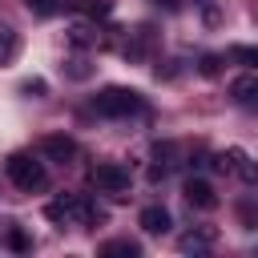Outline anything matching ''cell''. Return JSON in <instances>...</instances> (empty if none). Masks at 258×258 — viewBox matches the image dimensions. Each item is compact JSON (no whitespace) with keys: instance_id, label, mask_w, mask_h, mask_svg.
I'll use <instances>...</instances> for the list:
<instances>
[{"instance_id":"obj_1","label":"cell","mask_w":258,"mask_h":258,"mask_svg":"<svg viewBox=\"0 0 258 258\" xmlns=\"http://www.w3.org/2000/svg\"><path fill=\"white\" fill-rule=\"evenodd\" d=\"M44 218L56 222V226H93V222H101L105 214H101L85 194H64V198H56V202L44 206Z\"/></svg>"},{"instance_id":"obj_2","label":"cell","mask_w":258,"mask_h":258,"mask_svg":"<svg viewBox=\"0 0 258 258\" xmlns=\"http://www.w3.org/2000/svg\"><path fill=\"white\" fill-rule=\"evenodd\" d=\"M93 109L101 113V117H137V113H145V97L137 93V89H121V85H109V89H101L97 97H93Z\"/></svg>"},{"instance_id":"obj_3","label":"cell","mask_w":258,"mask_h":258,"mask_svg":"<svg viewBox=\"0 0 258 258\" xmlns=\"http://www.w3.org/2000/svg\"><path fill=\"white\" fill-rule=\"evenodd\" d=\"M4 169H8V181H12L16 189H24V194H36V189H44V185H48L44 165H40V161H32L28 153H12Z\"/></svg>"},{"instance_id":"obj_4","label":"cell","mask_w":258,"mask_h":258,"mask_svg":"<svg viewBox=\"0 0 258 258\" xmlns=\"http://www.w3.org/2000/svg\"><path fill=\"white\" fill-rule=\"evenodd\" d=\"M89 185H97L101 194H113V198H125L129 194V169L121 161H97L89 169Z\"/></svg>"},{"instance_id":"obj_5","label":"cell","mask_w":258,"mask_h":258,"mask_svg":"<svg viewBox=\"0 0 258 258\" xmlns=\"http://www.w3.org/2000/svg\"><path fill=\"white\" fill-rule=\"evenodd\" d=\"M222 165H226V169H234V173H238V177H242L246 185H258V161H254V157H250L246 149L230 145V149L222 153Z\"/></svg>"},{"instance_id":"obj_6","label":"cell","mask_w":258,"mask_h":258,"mask_svg":"<svg viewBox=\"0 0 258 258\" xmlns=\"http://www.w3.org/2000/svg\"><path fill=\"white\" fill-rule=\"evenodd\" d=\"M40 153H44L48 161H60V165H64V161L77 157V141H73L69 133H48V137L40 141Z\"/></svg>"},{"instance_id":"obj_7","label":"cell","mask_w":258,"mask_h":258,"mask_svg":"<svg viewBox=\"0 0 258 258\" xmlns=\"http://www.w3.org/2000/svg\"><path fill=\"white\" fill-rule=\"evenodd\" d=\"M214 242H218V230H214V226H202V230L181 234V238H177V250H181V254H210Z\"/></svg>"},{"instance_id":"obj_8","label":"cell","mask_w":258,"mask_h":258,"mask_svg":"<svg viewBox=\"0 0 258 258\" xmlns=\"http://www.w3.org/2000/svg\"><path fill=\"white\" fill-rule=\"evenodd\" d=\"M181 194H185V202L198 206V210H214V206H218V194H214V185H210L206 177H189V181L181 185Z\"/></svg>"},{"instance_id":"obj_9","label":"cell","mask_w":258,"mask_h":258,"mask_svg":"<svg viewBox=\"0 0 258 258\" xmlns=\"http://www.w3.org/2000/svg\"><path fill=\"white\" fill-rule=\"evenodd\" d=\"M230 97H234L242 109L258 113V77H254V73H246V77H234V81H230Z\"/></svg>"},{"instance_id":"obj_10","label":"cell","mask_w":258,"mask_h":258,"mask_svg":"<svg viewBox=\"0 0 258 258\" xmlns=\"http://www.w3.org/2000/svg\"><path fill=\"white\" fill-rule=\"evenodd\" d=\"M137 226H141L145 234H165V230H169V210H165V206H145L141 218H137Z\"/></svg>"},{"instance_id":"obj_11","label":"cell","mask_w":258,"mask_h":258,"mask_svg":"<svg viewBox=\"0 0 258 258\" xmlns=\"http://www.w3.org/2000/svg\"><path fill=\"white\" fill-rule=\"evenodd\" d=\"M101 36H97V28H89V24H73L69 28V44L73 48H89V44H97Z\"/></svg>"},{"instance_id":"obj_12","label":"cell","mask_w":258,"mask_h":258,"mask_svg":"<svg viewBox=\"0 0 258 258\" xmlns=\"http://www.w3.org/2000/svg\"><path fill=\"white\" fill-rule=\"evenodd\" d=\"M24 4H28V12H32V16H44V20H48V16L64 12V4H69V0H24Z\"/></svg>"},{"instance_id":"obj_13","label":"cell","mask_w":258,"mask_h":258,"mask_svg":"<svg viewBox=\"0 0 258 258\" xmlns=\"http://www.w3.org/2000/svg\"><path fill=\"white\" fill-rule=\"evenodd\" d=\"M16 48H20V40H16V32H12L8 24H0V64H8V60L16 56Z\"/></svg>"},{"instance_id":"obj_14","label":"cell","mask_w":258,"mask_h":258,"mask_svg":"<svg viewBox=\"0 0 258 258\" xmlns=\"http://www.w3.org/2000/svg\"><path fill=\"white\" fill-rule=\"evenodd\" d=\"M64 73H69L73 81H89V77H93V69H89L85 56H69V60H64Z\"/></svg>"},{"instance_id":"obj_15","label":"cell","mask_w":258,"mask_h":258,"mask_svg":"<svg viewBox=\"0 0 258 258\" xmlns=\"http://www.w3.org/2000/svg\"><path fill=\"white\" fill-rule=\"evenodd\" d=\"M230 60H238V64H246V69H258V48L234 44V48H230Z\"/></svg>"},{"instance_id":"obj_16","label":"cell","mask_w":258,"mask_h":258,"mask_svg":"<svg viewBox=\"0 0 258 258\" xmlns=\"http://www.w3.org/2000/svg\"><path fill=\"white\" fill-rule=\"evenodd\" d=\"M8 246L24 254V250H32V238H28V234H24L20 226H8Z\"/></svg>"},{"instance_id":"obj_17","label":"cell","mask_w":258,"mask_h":258,"mask_svg":"<svg viewBox=\"0 0 258 258\" xmlns=\"http://www.w3.org/2000/svg\"><path fill=\"white\" fill-rule=\"evenodd\" d=\"M101 254H129V258H133V254H137V242H129V238H121V242H105Z\"/></svg>"},{"instance_id":"obj_18","label":"cell","mask_w":258,"mask_h":258,"mask_svg":"<svg viewBox=\"0 0 258 258\" xmlns=\"http://www.w3.org/2000/svg\"><path fill=\"white\" fill-rule=\"evenodd\" d=\"M238 218H242V226H246V230H250V226H258V218H254V206H250V202H242V206H238Z\"/></svg>"},{"instance_id":"obj_19","label":"cell","mask_w":258,"mask_h":258,"mask_svg":"<svg viewBox=\"0 0 258 258\" xmlns=\"http://www.w3.org/2000/svg\"><path fill=\"white\" fill-rule=\"evenodd\" d=\"M85 8H89V16H109L113 4H109V0H93V4H85Z\"/></svg>"},{"instance_id":"obj_20","label":"cell","mask_w":258,"mask_h":258,"mask_svg":"<svg viewBox=\"0 0 258 258\" xmlns=\"http://www.w3.org/2000/svg\"><path fill=\"white\" fill-rule=\"evenodd\" d=\"M20 89H24V93H44V89H48V85H44V81H40V77H32V81H24V85H20Z\"/></svg>"},{"instance_id":"obj_21","label":"cell","mask_w":258,"mask_h":258,"mask_svg":"<svg viewBox=\"0 0 258 258\" xmlns=\"http://www.w3.org/2000/svg\"><path fill=\"white\" fill-rule=\"evenodd\" d=\"M202 73L214 77V73H218V56H206V60H202Z\"/></svg>"},{"instance_id":"obj_22","label":"cell","mask_w":258,"mask_h":258,"mask_svg":"<svg viewBox=\"0 0 258 258\" xmlns=\"http://www.w3.org/2000/svg\"><path fill=\"white\" fill-rule=\"evenodd\" d=\"M153 4H165V8H177V0H153Z\"/></svg>"}]
</instances>
